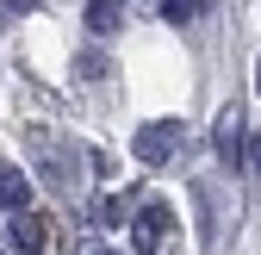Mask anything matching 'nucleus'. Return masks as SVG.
I'll use <instances>...</instances> for the list:
<instances>
[{"instance_id":"f257e3e1","label":"nucleus","mask_w":261,"mask_h":255,"mask_svg":"<svg viewBox=\"0 0 261 255\" xmlns=\"http://www.w3.org/2000/svg\"><path fill=\"white\" fill-rule=\"evenodd\" d=\"M174 149H180V124L174 118H149L137 131V156H143V162H168Z\"/></svg>"},{"instance_id":"f03ea898","label":"nucleus","mask_w":261,"mask_h":255,"mask_svg":"<svg viewBox=\"0 0 261 255\" xmlns=\"http://www.w3.org/2000/svg\"><path fill=\"white\" fill-rule=\"evenodd\" d=\"M162 218H168L162 206H143L137 212V224H130V249H137V255H155L162 249Z\"/></svg>"},{"instance_id":"7ed1b4c3","label":"nucleus","mask_w":261,"mask_h":255,"mask_svg":"<svg viewBox=\"0 0 261 255\" xmlns=\"http://www.w3.org/2000/svg\"><path fill=\"white\" fill-rule=\"evenodd\" d=\"M0 206H7V212H25L31 206V181L19 168H0Z\"/></svg>"},{"instance_id":"20e7f679","label":"nucleus","mask_w":261,"mask_h":255,"mask_svg":"<svg viewBox=\"0 0 261 255\" xmlns=\"http://www.w3.org/2000/svg\"><path fill=\"white\" fill-rule=\"evenodd\" d=\"M212 143H218V156H224V162L237 168V156H243V131H237V112H224V118H218V131H212Z\"/></svg>"},{"instance_id":"39448f33","label":"nucleus","mask_w":261,"mask_h":255,"mask_svg":"<svg viewBox=\"0 0 261 255\" xmlns=\"http://www.w3.org/2000/svg\"><path fill=\"white\" fill-rule=\"evenodd\" d=\"M13 243H19L25 255H38V249H44V224H38V218H25V212H19V218H13Z\"/></svg>"},{"instance_id":"423d86ee","label":"nucleus","mask_w":261,"mask_h":255,"mask_svg":"<svg viewBox=\"0 0 261 255\" xmlns=\"http://www.w3.org/2000/svg\"><path fill=\"white\" fill-rule=\"evenodd\" d=\"M162 19L168 25H193L199 19V0H162Z\"/></svg>"},{"instance_id":"0eeeda50","label":"nucleus","mask_w":261,"mask_h":255,"mask_svg":"<svg viewBox=\"0 0 261 255\" xmlns=\"http://www.w3.org/2000/svg\"><path fill=\"white\" fill-rule=\"evenodd\" d=\"M243 156H249V174H261V131H255V137L243 143Z\"/></svg>"},{"instance_id":"6e6552de","label":"nucleus","mask_w":261,"mask_h":255,"mask_svg":"<svg viewBox=\"0 0 261 255\" xmlns=\"http://www.w3.org/2000/svg\"><path fill=\"white\" fill-rule=\"evenodd\" d=\"M255 93H261V62H255Z\"/></svg>"},{"instance_id":"1a4fd4ad","label":"nucleus","mask_w":261,"mask_h":255,"mask_svg":"<svg viewBox=\"0 0 261 255\" xmlns=\"http://www.w3.org/2000/svg\"><path fill=\"white\" fill-rule=\"evenodd\" d=\"M100 255H112V249H100Z\"/></svg>"},{"instance_id":"9d476101","label":"nucleus","mask_w":261,"mask_h":255,"mask_svg":"<svg viewBox=\"0 0 261 255\" xmlns=\"http://www.w3.org/2000/svg\"><path fill=\"white\" fill-rule=\"evenodd\" d=\"M112 7H118V0H112Z\"/></svg>"}]
</instances>
